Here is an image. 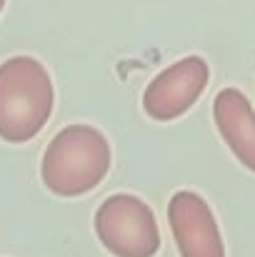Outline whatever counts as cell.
Instances as JSON below:
<instances>
[{"instance_id": "obj_6", "label": "cell", "mask_w": 255, "mask_h": 257, "mask_svg": "<svg viewBox=\"0 0 255 257\" xmlns=\"http://www.w3.org/2000/svg\"><path fill=\"white\" fill-rule=\"evenodd\" d=\"M213 117L238 163L255 172V110L250 100L240 90L225 87L213 100Z\"/></svg>"}, {"instance_id": "obj_1", "label": "cell", "mask_w": 255, "mask_h": 257, "mask_svg": "<svg viewBox=\"0 0 255 257\" xmlns=\"http://www.w3.org/2000/svg\"><path fill=\"white\" fill-rule=\"evenodd\" d=\"M53 105V78L40 60L15 55L0 65V138L5 143L33 140L48 125Z\"/></svg>"}, {"instance_id": "obj_7", "label": "cell", "mask_w": 255, "mask_h": 257, "mask_svg": "<svg viewBox=\"0 0 255 257\" xmlns=\"http://www.w3.org/2000/svg\"><path fill=\"white\" fill-rule=\"evenodd\" d=\"M5 3H8V0H0V13H3V8H5Z\"/></svg>"}, {"instance_id": "obj_4", "label": "cell", "mask_w": 255, "mask_h": 257, "mask_svg": "<svg viewBox=\"0 0 255 257\" xmlns=\"http://www.w3.org/2000/svg\"><path fill=\"white\" fill-rule=\"evenodd\" d=\"M210 68L200 55H188L160 70L143 92V110L155 122H170L185 115L205 92Z\"/></svg>"}, {"instance_id": "obj_3", "label": "cell", "mask_w": 255, "mask_h": 257, "mask_svg": "<svg viewBox=\"0 0 255 257\" xmlns=\"http://www.w3.org/2000/svg\"><path fill=\"white\" fill-rule=\"evenodd\" d=\"M95 235L115 257H155L160 250L158 220L140 197L118 192L95 212Z\"/></svg>"}, {"instance_id": "obj_5", "label": "cell", "mask_w": 255, "mask_h": 257, "mask_svg": "<svg viewBox=\"0 0 255 257\" xmlns=\"http://www.w3.org/2000/svg\"><path fill=\"white\" fill-rule=\"evenodd\" d=\"M168 222L180 257H225L218 220L198 192L180 190L170 197Z\"/></svg>"}, {"instance_id": "obj_2", "label": "cell", "mask_w": 255, "mask_h": 257, "mask_svg": "<svg viewBox=\"0 0 255 257\" xmlns=\"http://www.w3.org/2000/svg\"><path fill=\"white\" fill-rule=\"evenodd\" d=\"M113 153L108 138L93 125H68L45 148L40 177L58 197H78L95 190L110 170Z\"/></svg>"}]
</instances>
